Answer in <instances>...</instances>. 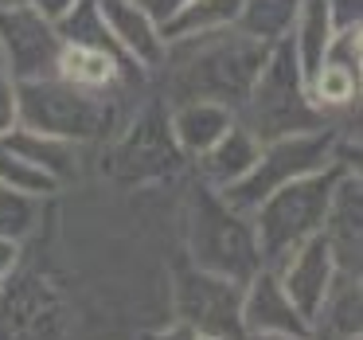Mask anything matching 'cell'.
Segmentation results:
<instances>
[{"label":"cell","mask_w":363,"mask_h":340,"mask_svg":"<svg viewBox=\"0 0 363 340\" xmlns=\"http://www.w3.org/2000/svg\"><path fill=\"white\" fill-rule=\"evenodd\" d=\"M340 126H344V121H324V126L305 129V133H285V137H274V141H262L258 160L250 165V172H246L235 188L223 192V199L250 215L254 207H258L269 192L281 188V184L297 180V176H308V172H316V168L336 165Z\"/></svg>","instance_id":"8992f818"},{"label":"cell","mask_w":363,"mask_h":340,"mask_svg":"<svg viewBox=\"0 0 363 340\" xmlns=\"http://www.w3.org/2000/svg\"><path fill=\"white\" fill-rule=\"evenodd\" d=\"M0 188L24 192V196H32V199H51V196H59V184L51 180L48 172L32 168L28 160H20L4 141H0Z\"/></svg>","instance_id":"603a6c76"},{"label":"cell","mask_w":363,"mask_h":340,"mask_svg":"<svg viewBox=\"0 0 363 340\" xmlns=\"http://www.w3.org/2000/svg\"><path fill=\"white\" fill-rule=\"evenodd\" d=\"M16 126H20V114H16V79L0 67V137L12 133Z\"/></svg>","instance_id":"d4e9b609"},{"label":"cell","mask_w":363,"mask_h":340,"mask_svg":"<svg viewBox=\"0 0 363 340\" xmlns=\"http://www.w3.org/2000/svg\"><path fill=\"white\" fill-rule=\"evenodd\" d=\"M59 48L63 40L55 32V20H48L24 0L0 4V67L16 82L55 75Z\"/></svg>","instance_id":"ba28073f"},{"label":"cell","mask_w":363,"mask_h":340,"mask_svg":"<svg viewBox=\"0 0 363 340\" xmlns=\"http://www.w3.org/2000/svg\"><path fill=\"white\" fill-rule=\"evenodd\" d=\"M308 102L324 121L355 118L363 90V40L359 28H340L328 43V55L320 59L313 75L305 79Z\"/></svg>","instance_id":"9c48e42d"},{"label":"cell","mask_w":363,"mask_h":340,"mask_svg":"<svg viewBox=\"0 0 363 340\" xmlns=\"http://www.w3.org/2000/svg\"><path fill=\"white\" fill-rule=\"evenodd\" d=\"M238 317H242L246 340H254V336H301V332H308V321L289 301V293L281 290L277 274L266 266L242 282V313Z\"/></svg>","instance_id":"7c38bea8"},{"label":"cell","mask_w":363,"mask_h":340,"mask_svg":"<svg viewBox=\"0 0 363 340\" xmlns=\"http://www.w3.org/2000/svg\"><path fill=\"white\" fill-rule=\"evenodd\" d=\"M118 165H125V172L133 176H157V172H172L176 165H188V160L168 137L164 114L149 110L118 145Z\"/></svg>","instance_id":"9a60e30c"},{"label":"cell","mask_w":363,"mask_h":340,"mask_svg":"<svg viewBox=\"0 0 363 340\" xmlns=\"http://www.w3.org/2000/svg\"><path fill=\"white\" fill-rule=\"evenodd\" d=\"M172 305L176 321L207 332L215 340H246L242 336V282L219 278L184 262L172 278Z\"/></svg>","instance_id":"52a82bcc"},{"label":"cell","mask_w":363,"mask_h":340,"mask_svg":"<svg viewBox=\"0 0 363 340\" xmlns=\"http://www.w3.org/2000/svg\"><path fill=\"white\" fill-rule=\"evenodd\" d=\"M20 266H24V243H16V238H0V290L20 274Z\"/></svg>","instance_id":"484cf974"},{"label":"cell","mask_w":363,"mask_h":340,"mask_svg":"<svg viewBox=\"0 0 363 340\" xmlns=\"http://www.w3.org/2000/svg\"><path fill=\"white\" fill-rule=\"evenodd\" d=\"M332 35H336V24H332L328 4H324V0H301V12H297L293 32H289V48H293V59H297L305 79L320 67V59L328 55Z\"/></svg>","instance_id":"ffe728a7"},{"label":"cell","mask_w":363,"mask_h":340,"mask_svg":"<svg viewBox=\"0 0 363 340\" xmlns=\"http://www.w3.org/2000/svg\"><path fill=\"white\" fill-rule=\"evenodd\" d=\"M24 4H32V9L43 12L48 20H59V16H63V12L74 4V0H24Z\"/></svg>","instance_id":"f546056e"},{"label":"cell","mask_w":363,"mask_h":340,"mask_svg":"<svg viewBox=\"0 0 363 340\" xmlns=\"http://www.w3.org/2000/svg\"><path fill=\"white\" fill-rule=\"evenodd\" d=\"M320 235L328 243L332 258H336V270L359 274L363 270V176H359V168H344L336 176Z\"/></svg>","instance_id":"8fae6325"},{"label":"cell","mask_w":363,"mask_h":340,"mask_svg":"<svg viewBox=\"0 0 363 340\" xmlns=\"http://www.w3.org/2000/svg\"><path fill=\"white\" fill-rule=\"evenodd\" d=\"M238 4L242 0H184L180 9L160 24L164 43L172 40H188V35H207L219 32V28H235Z\"/></svg>","instance_id":"44dd1931"},{"label":"cell","mask_w":363,"mask_h":340,"mask_svg":"<svg viewBox=\"0 0 363 340\" xmlns=\"http://www.w3.org/2000/svg\"><path fill=\"white\" fill-rule=\"evenodd\" d=\"M141 340H215V336H207V332L191 329V324H184V321H172V324H164V329L149 332V336H141Z\"/></svg>","instance_id":"83f0119b"},{"label":"cell","mask_w":363,"mask_h":340,"mask_svg":"<svg viewBox=\"0 0 363 340\" xmlns=\"http://www.w3.org/2000/svg\"><path fill=\"white\" fill-rule=\"evenodd\" d=\"M0 141L9 145L20 160H28L32 168L48 172L59 188L71 184L82 172V145H74V141H63V137H51V133H35V129H24V126H16L12 133L0 137Z\"/></svg>","instance_id":"d6986e66"},{"label":"cell","mask_w":363,"mask_h":340,"mask_svg":"<svg viewBox=\"0 0 363 340\" xmlns=\"http://www.w3.org/2000/svg\"><path fill=\"white\" fill-rule=\"evenodd\" d=\"M266 43L242 35L238 28H219L207 35L164 43V59L152 75H160L168 102H223L238 110L258 67L266 63Z\"/></svg>","instance_id":"6da1fadb"},{"label":"cell","mask_w":363,"mask_h":340,"mask_svg":"<svg viewBox=\"0 0 363 340\" xmlns=\"http://www.w3.org/2000/svg\"><path fill=\"white\" fill-rule=\"evenodd\" d=\"M258 149H262V141L235 118V126H230L227 133H223L219 141H215L211 149L203 153V157L191 160V168H196V180H203L207 188H215V192L235 188V184L242 180L246 172H250L254 160H258Z\"/></svg>","instance_id":"ac0fdd59"},{"label":"cell","mask_w":363,"mask_h":340,"mask_svg":"<svg viewBox=\"0 0 363 340\" xmlns=\"http://www.w3.org/2000/svg\"><path fill=\"white\" fill-rule=\"evenodd\" d=\"M332 12V24L340 28H359L363 24V0H324Z\"/></svg>","instance_id":"4316f807"},{"label":"cell","mask_w":363,"mask_h":340,"mask_svg":"<svg viewBox=\"0 0 363 340\" xmlns=\"http://www.w3.org/2000/svg\"><path fill=\"white\" fill-rule=\"evenodd\" d=\"M277 274V282H281V290L289 293V301L301 309V317H313V309L320 305V297L328 293L332 278L340 274L336 270V258H332L328 243H324V235H313L308 243H301L293 254H285L277 266H266Z\"/></svg>","instance_id":"4fadbf2b"},{"label":"cell","mask_w":363,"mask_h":340,"mask_svg":"<svg viewBox=\"0 0 363 340\" xmlns=\"http://www.w3.org/2000/svg\"><path fill=\"white\" fill-rule=\"evenodd\" d=\"M118 98H94L86 90L67 87L63 79H28L16 82V114L20 126L35 133H51L74 145H90L106 137L118 118Z\"/></svg>","instance_id":"5b68a950"},{"label":"cell","mask_w":363,"mask_h":340,"mask_svg":"<svg viewBox=\"0 0 363 340\" xmlns=\"http://www.w3.org/2000/svg\"><path fill=\"white\" fill-rule=\"evenodd\" d=\"M55 79L67 87L86 90L94 98H121L129 87L145 82L149 75L133 67L121 51L113 48H86V43H63L55 59Z\"/></svg>","instance_id":"30bf717a"},{"label":"cell","mask_w":363,"mask_h":340,"mask_svg":"<svg viewBox=\"0 0 363 340\" xmlns=\"http://www.w3.org/2000/svg\"><path fill=\"white\" fill-rule=\"evenodd\" d=\"M40 204L43 199H32V196L12 192V188H0V238L28 243L32 231L40 227Z\"/></svg>","instance_id":"cb8c5ba5"},{"label":"cell","mask_w":363,"mask_h":340,"mask_svg":"<svg viewBox=\"0 0 363 340\" xmlns=\"http://www.w3.org/2000/svg\"><path fill=\"white\" fill-rule=\"evenodd\" d=\"M308 336L313 340H359L363 336V293L359 274L340 270L332 278L328 293L308 317Z\"/></svg>","instance_id":"e0dca14e"},{"label":"cell","mask_w":363,"mask_h":340,"mask_svg":"<svg viewBox=\"0 0 363 340\" xmlns=\"http://www.w3.org/2000/svg\"><path fill=\"white\" fill-rule=\"evenodd\" d=\"M180 238L184 262L199 270H211L230 282H246L262 270L258 238L246 212L223 199V192L207 188L203 180H191L180 207Z\"/></svg>","instance_id":"7a4b0ae2"},{"label":"cell","mask_w":363,"mask_h":340,"mask_svg":"<svg viewBox=\"0 0 363 340\" xmlns=\"http://www.w3.org/2000/svg\"><path fill=\"white\" fill-rule=\"evenodd\" d=\"M297 12H301V0H242L238 4V16H235V28L269 48L277 40H289Z\"/></svg>","instance_id":"7402d4cb"},{"label":"cell","mask_w":363,"mask_h":340,"mask_svg":"<svg viewBox=\"0 0 363 340\" xmlns=\"http://www.w3.org/2000/svg\"><path fill=\"white\" fill-rule=\"evenodd\" d=\"M235 118L258 141H274V137H285V133H305V129L324 126V118L308 102L305 75H301L297 59H293L289 40L269 43L266 63L258 67L246 98L238 102Z\"/></svg>","instance_id":"277c9868"},{"label":"cell","mask_w":363,"mask_h":340,"mask_svg":"<svg viewBox=\"0 0 363 340\" xmlns=\"http://www.w3.org/2000/svg\"><path fill=\"white\" fill-rule=\"evenodd\" d=\"M168 121V137L172 145L184 153V160H196L235 126V110L223 102H176L172 110L164 114Z\"/></svg>","instance_id":"2e32d148"},{"label":"cell","mask_w":363,"mask_h":340,"mask_svg":"<svg viewBox=\"0 0 363 340\" xmlns=\"http://www.w3.org/2000/svg\"><path fill=\"white\" fill-rule=\"evenodd\" d=\"M98 12H102L110 35L118 40V48L125 51V59L133 67H141L152 79V71L164 59V35H160V24L149 16V12L137 4V0H94Z\"/></svg>","instance_id":"5bb4252c"},{"label":"cell","mask_w":363,"mask_h":340,"mask_svg":"<svg viewBox=\"0 0 363 340\" xmlns=\"http://www.w3.org/2000/svg\"><path fill=\"white\" fill-rule=\"evenodd\" d=\"M254 340H313L308 332H301V336H254Z\"/></svg>","instance_id":"4dcf8cb0"},{"label":"cell","mask_w":363,"mask_h":340,"mask_svg":"<svg viewBox=\"0 0 363 340\" xmlns=\"http://www.w3.org/2000/svg\"><path fill=\"white\" fill-rule=\"evenodd\" d=\"M347 165H328L316 168L308 176L281 184L277 192H269L258 207L250 212L254 223V238H258V254L262 266H277L285 254H293L301 243H308L313 235H320L324 215H328V199H332V184Z\"/></svg>","instance_id":"3957f363"},{"label":"cell","mask_w":363,"mask_h":340,"mask_svg":"<svg viewBox=\"0 0 363 340\" xmlns=\"http://www.w3.org/2000/svg\"><path fill=\"white\" fill-rule=\"evenodd\" d=\"M137 4H141V9H145V12H149V16H152V20H157V24H164V20H168V16H172V12H176V9H180L184 0H137Z\"/></svg>","instance_id":"f1b7e54d"}]
</instances>
